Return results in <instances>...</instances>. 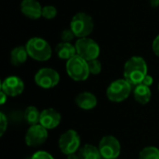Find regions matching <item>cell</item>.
I'll list each match as a JSON object with an SVG mask.
<instances>
[{
    "mask_svg": "<svg viewBox=\"0 0 159 159\" xmlns=\"http://www.w3.org/2000/svg\"><path fill=\"white\" fill-rule=\"evenodd\" d=\"M70 28L75 37H88V35H89L94 29V21L89 14L79 12L72 18Z\"/></svg>",
    "mask_w": 159,
    "mask_h": 159,
    "instance_id": "cell-3",
    "label": "cell"
},
{
    "mask_svg": "<svg viewBox=\"0 0 159 159\" xmlns=\"http://www.w3.org/2000/svg\"><path fill=\"white\" fill-rule=\"evenodd\" d=\"M48 132L46 128L40 124L30 126L25 134V143L30 147H37L42 145L48 140Z\"/></svg>",
    "mask_w": 159,
    "mask_h": 159,
    "instance_id": "cell-10",
    "label": "cell"
},
{
    "mask_svg": "<svg viewBox=\"0 0 159 159\" xmlns=\"http://www.w3.org/2000/svg\"><path fill=\"white\" fill-rule=\"evenodd\" d=\"M1 90L9 97L20 95L24 90V82L16 75H10L5 78L1 84Z\"/></svg>",
    "mask_w": 159,
    "mask_h": 159,
    "instance_id": "cell-11",
    "label": "cell"
},
{
    "mask_svg": "<svg viewBox=\"0 0 159 159\" xmlns=\"http://www.w3.org/2000/svg\"><path fill=\"white\" fill-rule=\"evenodd\" d=\"M61 120V114L53 108H48L41 112L39 124L47 129H53L57 128Z\"/></svg>",
    "mask_w": 159,
    "mask_h": 159,
    "instance_id": "cell-12",
    "label": "cell"
},
{
    "mask_svg": "<svg viewBox=\"0 0 159 159\" xmlns=\"http://www.w3.org/2000/svg\"><path fill=\"white\" fill-rule=\"evenodd\" d=\"M7 128V118L5 114H0V136H3Z\"/></svg>",
    "mask_w": 159,
    "mask_h": 159,
    "instance_id": "cell-25",
    "label": "cell"
},
{
    "mask_svg": "<svg viewBox=\"0 0 159 159\" xmlns=\"http://www.w3.org/2000/svg\"><path fill=\"white\" fill-rule=\"evenodd\" d=\"M132 90V85L126 79L113 81L106 89V96L113 102H121L129 98Z\"/></svg>",
    "mask_w": 159,
    "mask_h": 159,
    "instance_id": "cell-5",
    "label": "cell"
},
{
    "mask_svg": "<svg viewBox=\"0 0 159 159\" xmlns=\"http://www.w3.org/2000/svg\"><path fill=\"white\" fill-rule=\"evenodd\" d=\"M88 65H89V73L91 75H99L102 71V63L98 59L95 60H91L88 61Z\"/></svg>",
    "mask_w": 159,
    "mask_h": 159,
    "instance_id": "cell-22",
    "label": "cell"
},
{
    "mask_svg": "<svg viewBox=\"0 0 159 159\" xmlns=\"http://www.w3.org/2000/svg\"><path fill=\"white\" fill-rule=\"evenodd\" d=\"M80 159H102V157L99 148L93 144H85L78 151Z\"/></svg>",
    "mask_w": 159,
    "mask_h": 159,
    "instance_id": "cell-18",
    "label": "cell"
},
{
    "mask_svg": "<svg viewBox=\"0 0 159 159\" xmlns=\"http://www.w3.org/2000/svg\"><path fill=\"white\" fill-rule=\"evenodd\" d=\"M76 105L83 110H91L96 107L98 103V100L96 96L89 91L81 92L75 97Z\"/></svg>",
    "mask_w": 159,
    "mask_h": 159,
    "instance_id": "cell-14",
    "label": "cell"
},
{
    "mask_svg": "<svg viewBox=\"0 0 159 159\" xmlns=\"http://www.w3.org/2000/svg\"><path fill=\"white\" fill-rule=\"evenodd\" d=\"M57 16V8L54 6L48 5L43 7L42 8V17L47 20L54 19Z\"/></svg>",
    "mask_w": 159,
    "mask_h": 159,
    "instance_id": "cell-21",
    "label": "cell"
},
{
    "mask_svg": "<svg viewBox=\"0 0 159 159\" xmlns=\"http://www.w3.org/2000/svg\"><path fill=\"white\" fill-rule=\"evenodd\" d=\"M80 136L74 129H68L63 132L59 139V148L62 154L69 156L75 154L80 149Z\"/></svg>",
    "mask_w": 159,
    "mask_h": 159,
    "instance_id": "cell-7",
    "label": "cell"
},
{
    "mask_svg": "<svg viewBox=\"0 0 159 159\" xmlns=\"http://www.w3.org/2000/svg\"><path fill=\"white\" fill-rule=\"evenodd\" d=\"M158 90H159V85H158Z\"/></svg>",
    "mask_w": 159,
    "mask_h": 159,
    "instance_id": "cell-31",
    "label": "cell"
},
{
    "mask_svg": "<svg viewBox=\"0 0 159 159\" xmlns=\"http://www.w3.org/2000/svg\"><path fill=\"white\" fill-rule=\"evenodd\" d=\"M150 4L153 7H159V0H150Z\"/></svg>",
    "mask_w": 159,
    "mask_h": 159,
    "instance_id": "cell-29",
    "label": "cell"
},
{
    "mask_svg": "<svg viewBox=\"0 0 159 159\" xmlns=\"http://www.w3.org/2000/svg\"><path fill=\"white\" fill-rule=\"evenodd\" d=\"M43 7L37 0H22L20 3L21 13L32 20H37L42 17Z\"/></svg>",
    "mask_w": 159,
    "mask_h": 159,
    "instance_id": "cell-13",
    "label": "cell"
},
{
    "mask_svg": "<svg viewBox=\"0 0 159 159\" xmlns=\"http://www.w3.org/2000/svg\"><path fill=\"white\" fill-rule=\"evenodd\" d=\"M153 83H154V79H153L152 75H147L142 82L143 85L147 86V87H151L153 85Z\"/></svg>",
    "mask_w": 159,
    "mask_h": 159,
    "instance_id": "cell-27",
    "label": "cell"
},
{
    "mask_svg": "<svg viewBox=\"0 0 159 159\" xmlns=\"http://www.w3.org/2000/svg\"><path fill=\"white\" fill-rule=\"evenodd\" d=\"M98 148L103 159L117 158L121 152V144L119 141L112 135L102 137Z\"/></svg>",
    "mask_w": 159,
    "mask_h": 159,
    "instance_id": "cell-8",
    "label": "cell"
},
{
    "mask_svg": "<svg viewBox=\"0 0 159 159\" xmlns=\"http://www.w3.org/2000/svg\"><path fill=\"white\" fill-rule=\"evenodd\" d=\"M31 159H54V157L47 151H37L32 156Z\"/></svg>",
    "mask_w": 159,
    "mask_h": 159,
    "instance_id": "cell-24",
    "label": "cell"
},
{
    "mask_svg": "<svg viewBox=\"0 0 159 159\" xmlns=\"http://www.w3.org/2000/svg\"><path fill=\"white\" fill-rule=\"evenodd\" d=\"M28 56L26 47L19 46L12 49L10 53V61L14 66H20L27 61Z\"/></svg>",
    "mask_w": 159,
    "mask_h": 159,
    "instance_id": "cell-17",
    "label": "cell"
},
{
    "mask_svg": "<svg viewBox=\"0 0 159 159\" xmlns=\"http://www.w3.org/2000/svg\"><path fill=\"white\" fill-rule=\"evenodd\" d=\"M55 52L57 56L61 60H70L74 56L76 55V49L75 47L73 46L69 42H61L59 43L55 47Z\"/></svg>",
    "mask_w": 159,
    "mask_h": 159,
    "instance_id": "cell-15",
    "label": "cell"
},
{
    "mask_svg": "<svg viewBox=\"0 0 159 159\" xmlns=\"http://www.w3.org/2000/svg\"><path fill=\"white\" fill-rule=\"evenodd\" d=\"M139 159H159V149L155 146L145 147L140 152Z\"/></svg>",
    "mask_w": 159,
    "mask_h": 159,
    "instance_id": "cell-20",
    "label": "cell"
},
{
    "mask_svg": "<svg viewBox=\"0 0 159 159\" xmlns=\"http://www.w3.org/2000/svg\"><path fill=\"white\" fill-rule=\"evenodd\" d=\"M147 63L143 58L140 56H133L129 58L124 66V79H126L132 86L142 84L143 78L148 75Z\"/></svg>",
    "mask_w": 159,
    "mask_h": 159,
    "instance_id": "cell-1",
    "label": "cell"
},
{
    "mask_svg": "<svg viewBox=\"0 0 159 159\" xmlns=\"http://www.w3.org/2000/svg\"><path fill=\"white\" fill-rule=\"evenodd\" d=\"M75 47L76 49V55L80 56L87 61L98 59L100 55V46L95 40L91 38H78Z\"/></svg>",
    "mask_w": 159,
    "mask_h": 159,
    "instance_id": "cell-6",
    "label": "cell"
},
{
    "mask_svg": "<svg viewBox=\"0 0 159 159\" xmlns=\"http://www.w3.org/2000/svg\"><path fill=\"white\" fill-rule=\"evenodd\" d=\"M67 159H80V157H79V155L75 153V154H72V155L67 156Z\"/></svg>",
    "mask_w": 159,
    "mask_h": 159,
    "instance_id": "cell-30",
    "label": "cell"
},
{
    "mask_svg": "<svg viewBox=\"0 0 159 159\" xmlns=\"http://www.w3.org/2000/svg\"><path fill=\"white\" fill-rule=\"evenodd\" d=\"M134 99L140 104H146L150 102L152 97V92L150 87L144 86L143 84H139L135 86L133 90Z\"/></svg>",
    "mask_w": 159,
    "mask_h": 159,
    "instance_id": "cell-16",
    "label": "cell"
},
{
    "mask_svg": "<svg viewBox=\"0 0 159 159\" xmlns=\"http://www.w3.org/2000/svg\"><path fill=\"white\" fill-rule=\"evenodd\" d=\"M152 48H153L154 53L157 57H159V34L154 39V42H153V45H152Z\"/></svg>",
    "mask_w": 159,
    "mask_h": 159,
    "instance_id": "cell-26",
    "label": "cell"
},
{
    "mask_svg": "<svg viewBox=\"0 0 159 159\" xmlns=\"http://www.w3.org/2000/svg\"><path fill=\"white\" fill-rule=\"evenodd\" d=\"M75 34L73 33V31L71 30V28H68V29H64L61 34V38L62 40V42H69L72 41L74 38H75Z\"/></svg>",
    "mask_w": 159,
    "mask_h": 159,
    "instance_id": "cell-23",
    "label": "cell"
},
{
    "mask_svg": "<svg viewBox=\"0 0 159 159\" xmlns=\"http://www.w3.org/2000/svg\"><path fill=\"white\" fill-rule=\"evenodd\" d=\"M28 55L34 61H46L52 55V49L48 41L41 37H33L26 43Z\"/></svg>",
    "mask_w": 159,
    "mask_h": 159,
    "instance_id": "cell-2",
    "label": "cell"
},
{
    "mask_svg": "<svg viewBox=\"0 0 159 159\" xmlns=\"http://www.w3.org/2000/svg\"><path fill=\"white\" fill-rule=\"evenodd\" d=\"M40 115L41 112H39V110L35 106H28L23 113V117L27 124L33 126V125L39 124Z\"/></svg>",
    "mask_w": 159,
    "mask_h": 159,
    "instance_id": "cell-19",
    "label": "cell"
},
{
    "mask_svg": "<svg viewBox=\"0 0 159 159\" xmlns=\"http://www.w3.org/2000/svg\"><path fill=\"white\" fill-rule=\"evenodd\" d=\"M114 159H117V158H114Z\"/></svg>",
    "mask_w": 159,
    "mask_h": 159,
    "instance_id": "cell-32",
    "label": "cell"
},
{
    "mask_svg": "<svg viewBox=\"0 0 159 159\" xmlns=\"http://www.w3.org/2000/svg\"><path fill=\"white\" fill-rule=\"evenodd\" d=\"M0 95H1V99H0V104L1 105H3L6 102H7V95L4 92V91H2L1 90V92H0Z\"/></svg>",
    "mask_w": 159,
    "mask_h": 159,
    "instance_id": "cell-28",
    "label": "cell"
},
{
    "mask_svg": "<svg viewBox=\"0 0 159 159\" xmlns=\"http://www.w3.org/2000/svg\"><path fill=\"white\" fill-rule=\"evenodd\" d=\"M34 82L42 89H52L59 84L60 75L52 68H41L34 75Z\"/></svg>",
    "mask_w": 159,
    "mask_h": 159,
    "instance_id": "cell-9",
    "label": "cell"
},
{
    "mask_svg": "<svg viewBox=\"0 0 159 159\" xmlns=\"http://www.w3.org/2000/svg\"><path fill=\"white\" fill-rule=\"evenodd\" d=\"M66 72L75 81H85L90 74L88 61L78 55H75L67 61Z\"/></svg>",
    "mask_w": 159,
    "mask_h": 159,
    "instance_id": "cell-4",
    "label": "cell"
}]
</instances>
